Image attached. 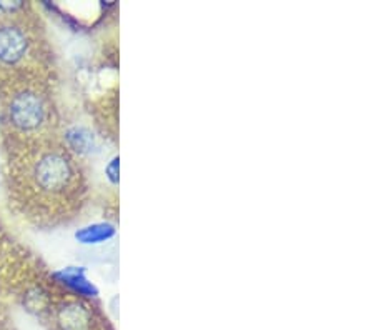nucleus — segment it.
<instances>
[{"label": "nucleus", "instance_id": "obj_1", "mask_svg": "<svg viewBox=\"0 0 374 330\" xmlns=\"http://www.w3.org/2000/svg\"><path fill=\"white\" fill-rule=\"evenodd\" d=\"M25 184L43 202L77 200L83 192L80 167L67 149H38L25 164Z\"/></svg>", "mask_w": 374, "mask_h": 330}, {"label": "nucleus", "instance_id": "obj_5", "mask_svg": "<svg viewBox=\"0 0 374 330\" xmlns=\"http://www.w3.org/2000/svg\"><path fill=\"white\" fill-rule=\"evenodd\" d=\"M55 277H59L60 282H64L69 289H72L77 296L80 297H94L96 294V290L94 285H92L89 280L83 277L78 270H72V268H67V270H62L59 274H55Z\"/></svg>", "mask_w": 374, "mask_h": 330}, {"label": "nucleus", "instance_id": "obj_3", "mask_svg": "<svg viewBox=\"0 0 374 330\" xmlns=\"http://www.w3.org/2000/svg\"><path fill=\"white\" fill-rule=\"evenodd\" d=\"M30 50L27 30L17 24L0 25V62L15 65L25 59Z\"/></svg>", "mask_w": 374, "mask_h": 330}, {"label": "nucleus", "instance_id": "obj_2", "mask_svg": "<svg viewBox=\"0 0 374 330\" xmlns=\"http://www.w3.org/2000/svg\"><path fill=\"white\" fill-rule=\"evenodd\" d=\"M7 118L10 125L22 134L42 130L50 118L47 97L32 87L17 90L8 100Z\"/></svg>", "mask_w": 374, "mask_h": 330}, {"label": "nucleus", "instance_id": "obj_4", "mask_svg": "<svg viewBox=\"0 0 374 330\" xmlns=\"http://www.w3.org/2000/svg\"><path fill=\"white\" fill-rule=\"evenodd\" d=\"M55 322L60 330H92L95 319L94 312L82 301H69L59 305Z\"/></svg>", "mask_w": 374, "mask_h": 330}, {"label": "nucleus", "instance_id": "obj_6", "mask_svg": "<svg viewBox=\"0 0 374 330\" xmlns=\"http://www.w3.org/2000/svg\"><path fill=\"white\" fill-rule=\"evenodd\" d=\"M107 232H112L110 231V227H105V226L87 227L78 232L77 239L82 240L83 244H92V242H96V240L103 239V237H107Z\"/></svg>", "mask_w": 374, "mask_h": 330}]
</instances>
